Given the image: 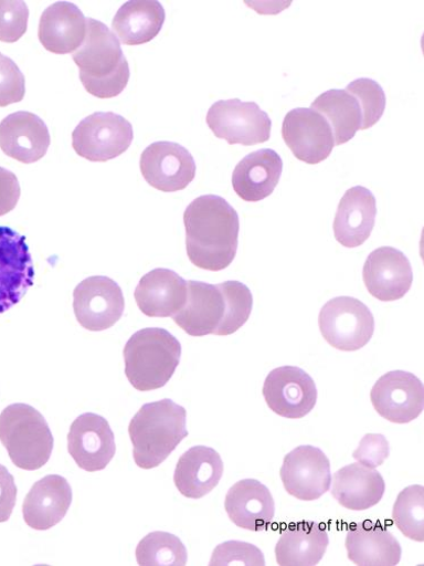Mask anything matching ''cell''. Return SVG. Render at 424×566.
I'll use <instances>...</instances> for the list:
<instances>
[{"label":"cell","mask_w":424,"mask_h":566,"mask_svg":"<svg viewBox=\"0 0 424 566\" xmlns=\"http://www.w3.org/2000/svg\"><path fill=\"white\" fill-rule=\"evenodd\" d=\"M279 476L292 496L305 502L316 501L331 486V462L320 449L301 446L286 455Z\"/></svg>","instance_id":"13"},{"label":"cell","mask_w":424,"mask_h":566,"mask_svg":"<svg viewBox=\"0 0 424 566\" xmlns=\"http://www.w3.org/2000/svg\"><path fill=\"white\" fill-rule=\"evenodd\" d=\"M165 20L166 12L159 2L135 0L119 9L113 21V30L124 44H145L160 33Z\"/></svg>","instance_id":"30"},{"label":"cell","mask_w":424,"mask_h":566,"mask_svg":"<svg viewBox=\"0 0 424 566\" xmlns=\"http://www.w3.org/2000/svg\"><path fill=\"white\" fill-rule=\"evenodd\" d=\"M180 357L181 345L167 329H140L124 348L127 379L141 392L161 389L171 380Z\"/></svg>","instance_id":"4"},{"label":"cell","mask_w":424,"mask_h":566,"mask_svg":"<svg viewBox=\"0 0 424 566\" xmlns=\"http://www.w3.org/2000/svg\"><path fill=\"white\" fill-rule=\"evenodd\" d=\"M86 21L84 42L73 54V61L80 69V80L93 97H118L130 77L120 41L103 22L93 19Z\"/></svg>","instance_id":"2"},{"label":"cell","mask_w":424,"mask_h":566,"mask_svg":"<svg viewBox=\"0 0 424 566\" xmlns=\"http://www.w3.org/2000/svg\"><path fill=\"white\" fill-rule=\"evenodd\" d=\"M282 170V159L274 150L250 154L233 170V190L245 202H261L274 192Z\"/></svg>","instance_id":"26"},{"label":"cell","mask_w":424,"mask_h":566,"mask_svg":"<svg viewBox=\"0 0 424 566\" xmlns=\"http://www.w3.org/2000/svg\"><path fill=\"white\" fill-rule=\"evenodd\" d=\"M206 123L213 134L230 146L253 147L271 137L272 120L255 103L220 101L209 111Z\"/></svg>","instance_id":"8"},{"label":"cell","mask_w":424,"mask_h":566,"mask_svg":"<svg viewBox=\"0 0 424 566\" xmlns=\"http://www.w3.org/2000/svg\"><path fill=\"white\" fill-rule=\"evenodd\" d=\"M364 286L381 302H396L412 287L413 271L407 258L394 248L373 251L363 266Z\"/></svg>","instance_id":"17"},{"label":"cell","mask_w":424,"mask_h":566,"mask_svg":"<svg viewBox=\"0 0 424 566\" xmlns=\"http://www.w3.org/2000/svg\"><path fill=\"white\" fill-rule=\"evenodd\" d=\"M74 313L77 322L92 333L113 327L123 316L125 298L118 283L104 275L89 276L74 291Z\"/></svg>","instance_id":"9"},{"label":"cell","mask_w":424,"mask_h":566,"mask_svg":"<svg viewBox=\"0 0 424 566\" xmlns=\"http://www.w3.org/2000/svg\"><path fill=\"white\" fill-rule=\"evenodd\" d=\"M134 139L131 124L115 113H94L72 134L75 153L92 163H106L124 155Z\"/></svg>","instance_id":"7"},{"label":"cell","mask_w":424,"mask_h":566,"mask_svg":"<svg viewBox=\"0 0 424 566\" xmlns=\"http://www.w3.org/2000/svg\"><path fill=\"white\" fill-rule=\"evenodd\" d=\"M318 324L326 343L341 352L360 350L374 333L371 311L353 297L327 302L319 313Z\"/></svg>","instance_id":"6"},{"label":"cell","mask_w":424,"mask_h":566,"mask_svg":"<svg viewBox=\"0 0 424 566\" xmlns=\"http://www.w3.org/2000/svg\"><path fill=\"white\" fill-rule=\"evenodd\" d=\"M224 303L225 312L215 336L233 335L250 319L253 311V295L250 289L240 281H226L218 285Z\"/></svg>","instance_id":"33"},{"label":"cell","mask_w":424,"mask_h":566,"mask_svg":"<svg viewBox=\"0 0 424 566\" xmlns=\"http://www.w3.org/2000/svg\"><path fill=\"white\" fill-rule=\"evenodd\" d=\"M370 399L383 418L394 423H407L423 411L424 389L415 375L393 370L375 382Z\"/></svg>","instance_id":"16"},{"label":"cell","mask_w":424,"mask_h":566,"mask_svg":"<svg viewBox=\"0 0 424 566\" xmlns=\"http://www.w3.org/2000/svg\"><path fill=\"white\" fill-rule=\"evenodd\" d=\"M140 172L156 190L173 193L184 190L197 176V164L182 146L174 142H156L140 156Z\"/></svg>","instance_id":"12"},{"label":"cell","mask_w":424,"mask_h":566,"mask_svg":"<svg viewBox=\"0 0 424 566\" xmlns=\"http://www.w3.org/2000/svg\"><path fill=\"white\" fill-rule=\"evenodd\" d=\"M18 488L14 478L3 464H0V524L10 521L17 504Z\"/></svg>","instance_id":"41"},{"label":"cell","mask_w":424,"mask_h":566,"mask_svg":"<svg viewBox=\"0 0 424 566\" xmlns=\"http://www.w3.org/2000/svg\"><path fill=\"white\" fill-rule=\"evenodd\" d=\"M34 283L33 261L23 234L0 227V314L19 304Z\"/></svg>","instance_id":"11"},{"label":"cell","mask_w":424,"mask_h":566,"mask_svg":"<svg viewBox=\"0 0 424 566\" xmlns=\"http://www.w3.org/2000/svg\"><path fill=\"white\" fill-rule=\"evenodd\" d=\"M282 137L294 156L308 165H317L331 156L336 144L331 126L318 113L297 108L287 114Z\"/></svg>","instance_id":"14"},{"label":"cell","mask_w":424,"mask_h":566,"mask_svg":"<svg viewBox=\"0 0 424 566\" xmlns=\"http://www.w3.org/2000/svg\"><path fill=\"white\" fill-rule=\"evenodd\" d=\"M329 538L326 528L314 522L290 524L275 546L279 566H314L324 557Z\"/></svg>","instance_id":"29"},{"label":"cell","mask_w":424,"mask_h":566,"mask_svg":"<svg viewBox=\"0 0 424 566\" xmlns=\"http://www.w3.org/2000/svg\"><path fill=\"white\" fill-rule=\"evenodd\" d=\"M346 547L349 559L359 566H395L402 556L400 543L380 523L354 525L347 535Z\"/></svg>","instance_id":"27"},{"label":"cell","mask_w":424,"mask_h":566,"mask_svg":"<svg viewBox=\"0 0 424 566\" xmlns=\"http://www.w3.org/2000/svg\"><path fill=\"white\" fill-rule=\"evenodd\" d=\"M223 471L220 454L212 448L199 446L180 457L173 482L181 495L200 500L219 485Z\"/></svg>","instance_id":"24"},{"label":"cell","mask_w":424,"mask_h":566,"mask_svg":"<svg viewBox=\"0 0 424 566\" xmlns=\"http://www.w3.org/2000/svg\"><path fill=\"white\" fill-rule=\"evenodd\" d=\"M224 507L230 521L246 531L265 532L274 521V499L256 480L235 483L225 496Z\"/></svg>","instance_id":"21"},{"label":"cell","mask_w":424,"mask_h":566,"mask_svg":"<svg viewBox=\"0 0 424 566\" xmlns=\"http://www.w3.org/2000/svg\"><path fill=\"white\" fill-rule=\"evenodd\" d=\"M25 96V77L19 66L0 53V107L21 103Z\"/></svg>","instance_id":"38"},{"label":"cell","mask_w":424,"mask_h":566,"mask_svg":"<svg viewBox=\"0 0 424 566\" xmlns=\"http://www.w3.org/2000/svg\"><path fill=\"white\" fill-rule=\"evenodd\" d=\"M29 9L24 2L0 0V41H19L28 30Z\"/></svg>","instance_id":"37"},{"label":"cell","mask_w":424,"mask_h":566,"mask_svg":"<svg viewBox=\"0 0 424 566\" xmlns=\"http://www.w3.org/2000/svg\"><path fill=\"white\" fill-rule=\"evenodd\" d=\"M210 565L264 566L265 558L262 551L255 545L239 541H231L219 545L214 549Z\"/></svg>","instance_id":"36"},{"label":"cell","mask_w":424,"mask_h":566,"mask_svg":"<svg viewBox=\"0 0 424 566\" xmlns=\"http://www.w3.org/2000/svg\"><path fill=\"white\" fill-rule=\"evenodd\" d=\"M377 202L374 196L362 186H356L342 198L333 229L336 240L347 249L361 247L374 228Z\"/></svg>","instance_id":"25"},{"label":"cell","mask_w":424,"mask_h":566,"mask_svg":"<svg viewBox=\"0 0 424 566\" xmlns=\"http://www.w3.org/2000/svg\"><path fill=\"white\" fill-rule=\"evenodd\" d=\"M393 522L400 532L414 542L424 541V489L413 485L404 489L393 507Z\"/></svg>","instance_id":"34"},{"label":"cell","mask_w":424,"mask_h":566,"mask_svg":"<svg viewBox=\"0 0 424 566\" xmlns=\"http://www.w3.org/2000/svg\"><path fill=\"white\" fill-rule=\"evenodd\" d=\"M0 442L12 462L28 471L46 464L54 449L49 422L35 408L24 403L11 405L0 413Z\"/></svg>","instance_id":"5"},{"label":"cell","mask_w":424,"mask_h":566,"mask_svg":"<svg viewBox=\"0 0 424 566\" xmlns=\"http://www.w3.org/2000/svg\"><path fill=\"white\" fill-rule=\"evenodd\" d=\"M385 488L379 471L358 462L337 471L332 495L348 510L364 511L382 501Z\"/></svg>","instance_id":"28"},{"label":"cell","mask_w":424,"mask_h":566,"mask_svg":"<svg viewBox=\"0 0 424 566\" xmlns=\"http://www.w3.org/2000/svg\"><path fill=\"white\" fill-rule=\"evenodd\" d=\"M73 492L66 479L49 475L36 482L23 502L25 524L39 532L57 526L67 514Z\"/></svg>","instance_id":"19"},{"label":"cell","mask_w":424,"mask_h":566,"mask_svg":"<svg viewBox=\"0 0 424 566\" xmlns=\"http://www.w3.org/2000/svg\"><path fill=\"white\" fill-rule=\"evenodd\" d=\"M187 558V549L181 541L163 532L149 534L136 548V559L140 566H184Z\"/></svg>","instance_id":"32"},{"label":"cell","mask_w":424,"mask_h":566,"mask_svg":"<svg viewBox=\"0 0 424 566\" xmlns=\"http://www.w3.org/2000/svg\"><path fill=\"white\" fill-rule=\"evenodd\" d=\"M86 18L76 6L59 2L42 13L38 36L45 51L66 55L80 49L86 35Z\"/></svg>","instance_id":"23"},{"label":"cell","mask_w":424,"mask_h":566,"mask_svg":"<svg viewBox=\"0 0 424 566\" xmlns=\"http://www.w3.org/2000/svg\"><path fill=\"white\" fill-rule=\"evenodd\" d=\"M331 126L337 147L348 144L360 130L362 115L360 105L346 90H329L311 104Z\"/></svg>","instance_id":"31"},{"label":"cell","mask_w":424,"mask_h":566,"mask_svg":"<svg viewBox=\"0 0 424 566\" xmlns=\"http://www.w3.org/2000/svg\"><path fill=\"white\" fill-rule=\"evenodd\" d=\"M188 295L187 281L168 269H156L139 280L135 301L141 313L149 317H173Z\"/></svg>","instance_id":"22"},{"label":"cell","mask_w":424,"mask_h":566,"mask_svg":"<svg viewBox=\"0 0 424 566\" xmlns=\"http://www.w3.org/2000/svg\"><path fill=\"white\" fill-rule=\"evenodd\" d=\"M390 457V443L382 434H367L353 452L360 463L375 469Z\"/></svg>","instance_id":"39"},{"label":"cell","mask_w":424,"mask_h":566,"mask_svg":"<svg viewBox=\"0 0 424 566\" xmlns=\"http://www.w3.org/2000/svg\"><path fill=\"white\" fill-rule=\"evenodd\" d=\"M188 295L183 308L172 319L192 337L215 335L225 312L223 295L218 286L201 281H187Z\"/></svg>","instance_id":"20"},{"label":"cell","mask_w":424,"mask_h":566,"mask_svg":"<svg viewBox=\"0 0 424 566\" xmlns=\"http://www.w3.org/2000/svg\"><path fill=\"white\" fill-rule=\"evenodd\" d=\"M346 91L360 105L362 122L360 130L369 129L381 120L386 108V94L381 84L370 78L351 82Z\"/></svg>","instance_id":"35"},{"label":"cell","mask_w":424,"mask_h":566,"mask_svg":"<svg viewBox=\"0 0 424 566\" xmlns=\"http://www.w3.org/2000/svg\"><path fill=\"white\" fill-rule=\"evenodd\" d=\"M21 198V186L12 171L0 167V217L13 211Z\"/></svg>","instance_id":"40"},{"label":"cell","mask_w":424,"mask_h":566,"mask_svg":"<svg viewBox=\"0 0 424 566\" xmlns=\"http://www.w3.org/2000/svg\"><path fill=\"white\" fill-rule=\"evenodd\" d=\"M51 147L49 127L29 112L14 113L0 123V149L25 165L41 160Z\"/></svg>","instance_id":"18"},{"label":"cell","mask_w":424,"mask_h":566,"mask_svg":"<svg viewBox=\"0 0 424 566\" xmlns=\"http://www.w3.org/2000/svg\"><path fill=\"white\" fill-rule=\"evenodd\" d=\"M188 259L198 268L222 271L233 262L239 250L241 222L223 198L204 196L183 213Z\"/></svg>","instance_id":"1"},{"label":"cell","mask_w":424,"mask_h":566,"mask_svg":"<svg viewBox=\"0 0 424 566\" xmlns=\"http://www.w3.org/2000/svg\"><path fill=\"white\" fill-rule=\"evenodd\" d=\"M68 452L76 464L97 473L106 469L116 454L115 436L106 418L96 413H83L77 417L67 437Z\"/></svg>","instance_id":"15"},{"label":"cell","mask_w":424,"mask_h":566,"mask_svg":"<svg viewBox=\"0 0 424 566\" xmlns=\"http://www.w3.org/2000/svg\"><path fill=\"white\" fill-rule=\"evenodd\" d=\"M187 411L170 399L141 407L129 423L135 463L141 469L162 464L188 437Z\"/></svg>","instance_id":"3"},{"label":"cell","mask_w":424,"mask_h":566,"mask_svg":"<svg viewBox=\"0 0 424 566\" xmlns=\"http://www.w3.org/2000/svg\"><path fill=\"white\" fill-rule=\"evenodd\" d=\"M263 396L276 415L300 419L315 408L318 395L308 373L296 366H282L267 375Z\"/></svg>","instance_id":"10"}]
</instances>
